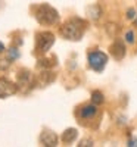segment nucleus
<instances>
[{
	"instance_id": "obj_12",
	"label": "nucleus",
	"mask_w": 137,
	"mask_h": 147,
	"mask_svg": "<svg viewBox=\"0 0 137 147\" xmlns=\"http://www.w3.org/2000/svg\"><path fill=\"white\" fill-rule=\"evenodd\" d=\"M19 57V50L16 47H12V49H9V52H7V59L9 60H16Z\"/></svg>"
},
{
	"instance_id": "obj_1",
	"label": "nucleus",
	"mask_w": 137,
	"mask_h": 147,
	"mask_svg": "<svg viewBox=\"0 0 137 147\" xmlns=\"http://www.w3.org/2000/svg\"><path fill=\"white\" fill-rule=\"evenodd\" d=\"M84 25L85 22L78 19V18H74L71 21H68L64 27H62V35L68 40H74L77 41L83 37V32H84Z\"/></svg>"
},
{
	"instance_id": "obj_16",
	"label": "nucleus",
	"mask_w": 137,
	"mask_h": 147,
	"mask_svg": "<svg viewBox=\"0 0 137 147\" xmlns=\"http://www.w3.org/2000/svg\"><path fill=\"white\" fill-rule=\"evenodd\" d=\"M80 146H93V141L92 140H84L80 143Z\"/></svg>"
},
{
	"instance_id": "obj_11",
	"label": "nucleus",
	"mask_w": 137,
	"mask_h": 147,
	"mask_svg": "<svg viewBox=\"0 0 137 147\" xmlns=\"http://www.w3.org/2000/svg\"><path fill=\"white\" fill-rule=\"evenodd\" d=\"M87 12H89V15L93 19H97L99 16H100V9H99V6H90L89 9H87Z\"/></svg>"
},
{
	"instance_id": "obj_8",
	"label": "nucleus",
	"mask_w": 137,
	"mask_h": 147,
	"mask_svg": "<svg viewBox=\"0 0 137 147\" xmlns=\"http://www.w3.org/2000/svg\"><path fill=\"white\" fill-rule=\"evenodd\" d=\"M96 113H97L96 105H89V106H84V107L81 109L80 116H81V119H90V118H93Z\"/></svg>"
},
{
	"instance_id": "obj_2",
	"label": "nucleus",
	"mask_w": 137,
	"mask_h": 147,
	"mask_svg": "<svg viewBox=\"0 0 137 147\" xmlns=\"http://www.w3.org/2000/svg\"><path fill=\"white\" fill-rule=\"evenodd\" d=\"M35 19L39 21L40 24H43V25H52V24L58 22L59 15H58L56 9H53L52 6L40 5V6H37V9H35Z\"/></svg>"
},
{
	"instance_id": "obj_4",
	"label": "nucleus",
	"mask_w": 137,
	"mask_h": 147,
	"mask_svg": "<svg viewBox=\"0 0 137 147\" xmlns=\"http://www.w3.org/2000/svg\"><path fill=\"white\" fill-rule=\"evenodd\" d=\"M55 43V35L52 32H39L37 34V47L40 49L41 52H47Z\"/></svg>"
},
{
	"instance_id": "obj_3",
	"label": "nucleus",
	"mask_w": 137,
	"mask_h": 147,
	"mask_svg": "<svg viewBox=\"0 0 137 147\" xmlns=\"http://www.w3.org/2000/svg\"><path fill=\"white\" fill-rule=\"evenodd\" d=\"M106 62H108V56L103 52H92L89 55V65L96 72H102L103 68L106 66Z\"/></svg>"
},
{
	"instance_id": "obj_6",
	"label": "nucleus",
	"mask_w": 137,
	"mask_h": 147,
	"mask_svg": "<svg viewBox=\"0 0 137 147\" xmlns=\"http://www.w3.org/2000/svg\"><path fill=\"white\" fill-rule=\"evenodd\" d=\"M40 141L44 146L55 147V146H58V136L53 131H44V132H41V136H40Z\"/></svg>"
},
{
	"instance_id": "obj_10",
	"label": "nucleus",
	"mask_w": 137,
	"mask_h": 147,
	"mask_svg": "<svg viewBox=\"0 0 137 147\" xmlns=\"http://www.w3.org/2000/svg\"><path fill=\"white\" fill-rule=\"evenodd\" d=\"M92 102L94 105H102L103 103V94L100 91H93L92 94Z\"/></svg>"
},
{
	"instance_id": "obj_9",
	"label": "nucleus",
	"mask_w": 137,
	"mask_h": 147,
	"mask_svg": "<svg viewBox=\"0 0 137 147\" xmlns=\"http://www.w3.org/2000/svg\"><path fill=\"white\" fill-rule=\"evenodd\" d=\"M77 129L75 128H68V129H65V132L62 134V141L64 143H71V141H74L77 138Z\"/></svg>"
},
{
	"instance_id": "obj_14",
	"label": "nucleus",
	"mask_w": 137,
	"mask_h": 147,
	"mask_svg": "<svg viewBox=\"0 0 137 147\" xmlns=\"http://www.w3.org/2000/svg\"><path fill=\"white\" fill-rule=\"evenodd\" d=\"M127 18H128V19H134V18H136V10H134V9L127 10Z\"/></svg>"
},
{
	"instance_id": "obj_18",
	"label": "nucleus",
	"mask_w": 137,
	"mask_h": 147,
	"mask_svg": "<svg viewBox=\"0 0 137 147\" xmlns=\"http://www.w3.org/2000/svg\"><path fill=\"white\" fill-rule=\"evenodd\" d=\"M134 25H136V27H137V19H136V21H134Z\"/></svg>"
},
{
	"instance_id": "obj_15",
	"label": "nucleus",
	"mask_w": 137,
	"mask_h": 147,
	"mask_svg": "<svg viewBox=\"0 0 137 147\" xmlns=\"http://www.w3.org/2000/svg\"><path fill=\"white\" fill-rule=\"evenodd\" d=\"M128 146L130 147H137V138H130L128 140Z\"/></svg>"
},
{
	"instance_id": "obj_13",
	"label": "nucleus",
	"mask_w": 137,
	"mask_h": 147,
	"mask_svg": "<svg viewBox=\"0 0 137 147\" xmlns=\"http://www.w3.org/2000/svg\"><path fill=\"white\" fill-rule=\"evenodd\" d=\"M125 41L130 43V44L134 43V32H133V31H128V32L125 34Z\"/></svg>"
},
{
	"instance_id": "obj_17",
	"label": "nucleus",
	"mask_w": 137,
	"mask_h": 147,
	"mask_svg": "<svg viewBox=\"0 0 137 147\" xmlns=\"http://www.w3.org/2000/svg\"><path fill=\"white\" fill-rule=\"evenodd\" d=\"M2 52H5V44L0 43V53H2Z\"/></svg>"
},
{
	"instance_id": "obj_5",
	"label": "nucleus",
	"mask_w": 137,
	"mask_h": 147,
	"mask_svg": "<svg viewBox=\"0 0 137 147\" xmlns=\"http://www.w3.org/2000/svg\"><path fill=\"white\" fill-rule=\"evenodd\" d=\"M14 93H16V85L7 81L6 78H0V99L12 96Z\"/></svg>"
},
{
	"instance_id": "obj_7",
	"label": "nucleus",
	"mask_w": 137,
	"mask_h": 147,
	"mask_svg": "<svg viewBox=\"0 0 137 147\" xmlns=\"http://www.w3.org/2000/svg\"><path fill=\"white\" fill-rule=\"evenodd\" d=\"M111 55L114 56L117 60H121L124 56H125V47H124V44L119 40H117L114 44L111 46Z\"/></svg>"
}]
</instances>
